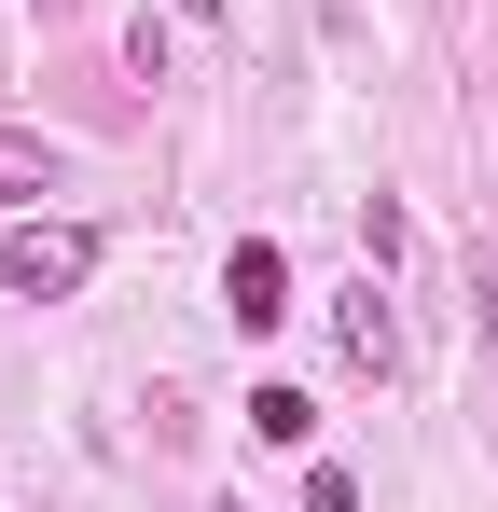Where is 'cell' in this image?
I'll return each instance as SVG.
<instances>
[{
    "label": "cell",
    "instance_id": "6da1fadb",
    "mask_svg": "<svg viewBox=\"0 0 498 512\" xmlns=\"http://www.w3.org/2000/svg\"><path fill=\"white\" fill-rule=\"evenodd\" d=\"M97 277V222H14L0 236V291H28V305H56Z\"/></svg>",
    "mask_w": 498,
    "mask_h": 512
},
{
    "label": "cell",
    "instance_id": "7a4b0ae2",
    "mask_svg": "<svg viewBox=\"0 0 498 512\" xmlns=\"http://www.w3.org/2000/svg\"><path fill=\"white\" fill-rule=\"evenodd\" d=\"M222 319H236L249 346H263L277 319H291V263H277V236H249V250L222 263Z\"/></svg>",
    "mask_w": 498,
    "mask_h": 512
},
{
    "label": "cell",
    "instance_id": "3957f363",
    "mask_svg": "<svg viewBox=\"0 0 498 512\" xmlns=\"http://www.w3.org/2000/svg\"><path fill=\"white\" fill-rule=\"evenodd\" d=\"M332 346H346L360 374H402V319H388V291H374V263H360V291L332 305Z\"/></svg>",
    "mask_w": 498,
    "mask_h": 512
},
{
    "label": "cell",
    "instance_id": "277c9868",
    "mask_svg": "<svg viewBox=\"0 0 498 512\" xmlns=\"http://www.w3.org/2000/svg\"><path fill=\"white\" fill-rule=\"evenodd\" d=\"M56 194V139L42 125H0V208H42Z\"/></svg>",
    "mask_w": 498,
    "mask_h": 512
},
{
    "label": "cell",
    "instance_id": "5b68a950",
    "mask_svg": "<svg viewBox=\"0 0 498 512\" xmlns=\"http://www.w3.org/2000/svg\"><path fill=\"white\" fill-rule=\"evenodd\" d=\"M249 429H263V443H319V402H305V388H249Z\"/></svg>",
    "mask_w": 498,
    "mask_h": 512
},
{
    "label": "cell",
    "instance_id": "8992f818",
    "mask_svg": "<svg viewBox=\"0 0 498 512\" xmlns=\"http://www.w3.org/2000/svg\"><path fill=\"white\" fill-rule=\"evenodd\" d=\"M471 333H485V346H498V250H485V263H471Z\"/></svg>",
    "mask_w": 498,
    "mask_h": 512
},
{
    "label": "cell",
    "instance_id": "52a82bcc",
    "mask_svg": "<svg viewBox=\"0 0 498 512\" xmlns=\"http://www.w3.org/2000/svg\"><path fill=\"white\" fill-rule=\"evenodd\" d=\"M305 512H360V485L346 471H305Z\"/></svg>",
    "mask_w": 498,
    "mask_h": 512
},
{
    "label": "cell",
    "instance_id": "ba28073f",
    "mask_svg": "<svg viewBox=\"0 0 498 512\" xmlns=\"http://www.w3.org/2000/svg\"><path fill=\"white\" fill-rule=\"evenodd\" d=\"M180 14H222V0H180Z\"/></svg>",
    "mask_w": 498,
    "mask_h": 512
},
{
    "label": "cell",
    "instance_id": "9c48e42d",
    "mask_svg": "<svg viewBox=\"0 0 498 512\" xmlns=\"http://www.w3.org/2000/svg\"><path fill=\"white\" fill-rule=\"evenodd\" d=\"M222 512H249V499H222Z\"/></svg>",
    "mask_w": 498,
    "mask_h": 512
}]
</instances>
